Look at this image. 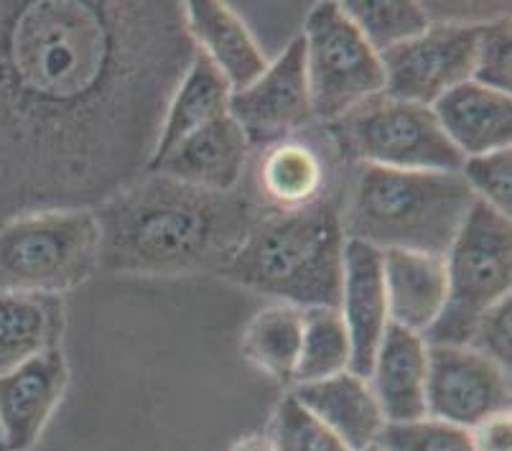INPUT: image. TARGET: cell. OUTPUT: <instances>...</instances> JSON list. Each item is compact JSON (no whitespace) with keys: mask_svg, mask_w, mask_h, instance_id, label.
I'll return each instance as SVG.
<instances>
[{"mask_svg":"<svg viewBox=\"0 0 512 451\" xmlns=\"http://www.w3.org/2000/svg\"><path fill=\"white\" fill-rule=\"evenodd\" d=\"M232 451H276V449H273V444L268 439H258V436H255V439H245L242 444H237Z\"/></svg>","mask_w":512,"mask_h":451,"instance_id":"32","label":"cell"},{"mask_svg":"<svg viewBox=\"0 0 512 451\" xmlns=\"http://www.w3.org/2000/svg\"><path fill=\"white\" fill-rule=\"evenodd\" d=\"M230 97L232 87L222 72L197 51L171 97L169 108H166L164 125H161V136H158L156 151H153L151 166L161 161L166 153L174 151L184 138H189L197 130L207 128L214 120L230 115Z\"/></svg>","mask_w":512,"mask_h":451,"instance_id":"20","label":"cell"},{"mask_svg":"<svg viewBox=\"0 0 512 451\" xmlns=\"http://www.w3.org/2000/svg\"><path fill=\"white\" fill-rule=\"evenodd\" d=\"M342 209L329 197L265 212L222 276L296 309H339L344 265Z\"/></svg>","mask_w":512,"mask_h":451,"instance_id":"3","label":"cell"},{"mask_svg":"<svg viewBox=\"0 0 512 451\" xmlns=\"http://www.w3.org/2000/svg\"><path fill=\"white\" fill-rule=\"evenodd\" d=\"M385 451H477L469 429L421 418L408 423H385L375 441Z\"/></svg>","mask_w":512,"mask_h":451,"instance_id":"26","label":"cell"},{"mask_svg":"<svg viewBox=\"0 0 512 451\" xmlns=\"http://www.w3.org/2000/svg\"><path fill=\"white\" fill-rule=\"evenodd\" d=\"M426 365V339L398 324H390L367 378L385 423L426 418Z\"/></svg>","mask_w":512,"mask_h":451,"instance_id":"15","label":"cell"},{"mask_svg":"<svg viewBox=\"0 0 512 451\" xmlns=\"http://www.w3.org/2000/svg\"><path fill=\"white\" fill-rule=\"evenodd\" d=\"M327 169L311 143L288 138L265 148L258 161V192L273 212L301 209L324 197Z\"/></svg>","mask_w":512,"mask_h":451,"instance_id":"22","label":"cell"},{"mask_svg":"<svg viewBox=\"0 0 512 451\" xmlns=\"http://www.w3.org/2000/svg\"><path fill=\"white\" fill-rule=\"evenodd\" d=\"M271 209L250 192L217 194L146 174L95 209L110 273H220Z\"/></svg>","mask_w":512,"mask_h":451,"instance_id":"2","label":"cell"},{"mask_svg":"<svg viewBox=\"0 0 512 451\" xmlns=\"http://www.w3.org/2000/svg\"><path fill=\"white\" fill-rule=\"evenodd\" d=\"M362 451H385V449H383V446L372 444V446H367V449H362Z\"/></svg>","mask_w":512,"mask_h":451,"instance_id":"34","label":"cell"},{"mask_svg":"<svg viewBox=\"0 0 512 451\" xmlns=\"http://www.w3.org/2000/svg\"><path fill=\"white\" fill-rule=\"evenodd\" d=\"M444 136L462 158L510 148L512 97L474 79L454 87L431 105Z\"/></svg>","mask_w":512,"mask_h":451,"instance_id":"16","label":"cell"},{"mask_svg":"<svg viewBox=\"0 0 512 451\" xmlns=\"http://www.w3.org/2000/svg\"><path fill=\"white\" fill-rule=\"evenodd\" d=\"M339 6L377 54L413 39L431 23L426 8L411 0H347Z\"/></svg>","mask_w":512,"mask_h":451,"instance_id":"25","label":"cell"},{"mask_svg":"<svg viewBox=\"0 0 512 451\" xmlns=\"http://www.w3.org/2000/svg\"><path fill=\"white\" fill-rule=\"evenodd\" d=\"M67 360L62 350H46L0 375V426L8 451H26L36 444L46 421L67 390Z\"/></svg>","mask_w":512,"mask_h":451,"instance_id":"13","label":"cell"},{"mask_svg":"<svg viewBox=\"0 0 512 451\" xmlns=\"http://www.w3.org/2000/svg\"><path fill=\"white\" fill-rule=\"evenodd\" d=\"M467 187L472 189L474 199L502 217L512 215V151L500 148L492 153L467 156L459 169Z\"/></svg>","mask_w":512,"mask_h":451,"instance_id":"28","label":"cell"},{"mask_svg":"<svg viewBox=\"0 0 512 451\" xmlns=\"http://www.w3.org/2000/svg\"><path fill=\"white\" fill-rule=\"evenodd\" d=\"M304 337V309L278 304L260 311L242 337V352L281 383H293Z\"/></svg>","mask_w":512,"mask_h":451,"instance_id":"23","label":"cell"},{"mask_svg":"<svg viewBox=\"0 0 512 451\" xmlns=\"http://www.w3.org/2000/svg\"><path fill=\"white\" fill-rule=\"evenodd\" d=\"M479 23L439 21L380 54L383 95L431 108L439 97L472 79Z\"/></svg>","mask_w":512,"mask_h":451,"instance_id":"9","label":"cell"},{"mask_svg":"<svg viewBox=\"0 0 512 451\" xmlns=\"http://www.w3.org/2000/svg\"><path fill=\"white\" fill-rule=\"evenodd\" d=\"M510 413V370L467 344H428L426 418L469 429Z\"/></svg>","mask_w":512,"mask_h":451,"instance_id":"10","label":"cell"},{"mask_svg":"<svg viewBox=\"0 0 512 451\" xmlns=\"http://www.w3.org/2000/svg\"><path fill=\"white\" fill-rule=\"evenodd\" d=\"M339 314L352 342V362L349 373L370 378L372 360L390 327L388 299L383 281V253L362 240L344 243L342 294H339Z\"/></svg>","mask_w":512,"mask_h":451,"instance_id":"12","label":"cell"},{"mask_svg":"<svg viewBox=\"0 0 512 451\" xmlns=\"http://www.w3.org/2000/svg\"><path fill=\"white\" fill-rule=\"evenodd\" d=\"M512 36L510 16H500L495 21L479 23L477 46H474L472 79L497 92L512 90Z\"/></svg>","mask_w":512,"mask_h":451,"instance_id":"29","label":"cell"},{"mask_svg":"<svg viewBox=\"0 0 512 451\" xmlns=\"http://www.w3.org/2000/svg\"><path fill=\"white\" fill-rule=\"evenodd\" d=\"M472 444L477 451H510L512 449V423L510 413L487 418L484 423L474 426Z\"/></svg>","mask_w":512,"mask_h":451,"instance_id":"31","label":"cell"},{"mask_svg":"<svg viewBox=\"0 0 512 451\" xmlns=\"http://www.w3.org/2000/svg\"><path fill=\"white\" fill-rule=\"evenodd\" d=\"M301 39L314 120L332 125L370 97L383 95L380 54L367 44L339 3H316Z\"/></svg>","mask_w":512,"mask_h":451,"instance_id":"8","label":"cell"},{"mask_svg":"<svg viewBox=\"0 0 512 451\" xmlns=\"http://www.w3.org/2000/svg\"><path fill=\"white\" fill-rule=\"evenodd\" d=\"M250 151L253 148L240 125L230 115H225L184 138L148 174L169 176L204 192L227 194L240 187L248 169Z\"/></svg>","mask_w":512,"mask_h":451,"instance_id":"14","label":"cell"},{"mask_svg":"<svg viewBox=\"0 0 512 451\" xmlns=\"http://www.w3.org/2000/svg\"><path fill=\"white\" fill-rule=\"evenodd\" d=\"M62 329V296L0 291V375L59 347Z\"/></svg>","mask_w":512,"mask_h":451,"instance_id":"21","label":"cell"},{"mask_svg":"<svg viewBox=\"0 0 512 451\" xmlns=\"http://www.w3.org/2000/svg\"><path fill=\"white\" fill-rule=\"evenodd\" d=\"M349 362L352 342L339 309H304V337L293 383H319L347 373Z\"/></svg>","mask_w":512,"mask_h":451,"instance_id":"24","label":"cell"},{"mask_svg":"<svg viewBox=\"0 0 512 451\" xmlns=\"http://www.w3.org/2000/svg\"><path fill=\"white\" fill-rule=\"evenodd\" d=\"M334 148L349 161L393 171H459L462 153L444 136L434 110L375 95L327 125Z\"/></svg>","mask_w":512,"mask_h":451,"instance_id":"7","label":"cell"},{"mask_svg":"<svg viewBox=\"0 0 512 451\" xmlns=\"http://www.w3.org/2000/svg\"><path fill=\"white\" fill-rule=\"evenodd\" d=\"M100 265V227L87 209H51L0 225V291L62 296Z\"/></svg>","mask_w":512,"mask_h":451,"instance_id":"5","label":"cell"},{"mask_svg":"<svg viewBox=\"0 0 512 451\" xmlns=\"http://www.w3.org/2000/svg\"><path fill=\"white\" fill-rule=\"evenodd\" d=\"M0 451H8V444H6V434H3V426H0Z\"/></svg>","mask_w":512,"mask_h":451,"instance_id":"33","label":"cell"},{"mask_svg":"<svg viewBox=\"0 0 512 451\" xmlns=\"http://www.w3.org/2000/svg\"><path fill=\"white\" fill-rule=\"evenodd\" d=\"M474 202L459 171L362 166L342 209V227L349 240L377 250H416L444 258Z\"/></svg>","mask_w":512,"mask_h":451,"instance_id":"4","label":"cell"},{"mask_svg":"<svg viewBox=\"0 0 512 451\" xmlns=\"http://www.w3.org/2000/svg\"><path fill=\"white\" fill-rule=\"evenodd\" d=\"M194 54L184 3L0 0V225L146 176Z\"/></svg>","mask_w":512,"mask_h":451,"instance_id":"1","label":"cell"},{"mask_svg":"<svg viewBox=\"0 0 512 451\" xmlns=\"http://www.w3.org/2000/svg\"><path fill=\"white\" fill-rule=\"evenodd\" d=\"M271 444L276 451H349L347 444L293 395L283 398L278 406Z\"/></svg>","mask_w":512,"mask_h":451,"instance_id":"27","label":"cell"},{"mask_svg":"<svg viewBox=\"0 0 512 451\" xmlns=\"http://www.w3.org/2000/svg\"><path fill=\"white\" fill-rule=\"evenodd\" d=\"M186 31L197 51L220 69L232 92L245 90L268 67L263 49L242 23V18L227 3L217 0H192L184 3Z\"/></svg>","mask_w":512,"mask_h":451,"instance_id":"17","label":"cell"},{"mask_svg":"<svg viewBox=\"0 0 512 451\" xmlns=\"http://www.w3.org/2000/svg\"><path fill=\"white\" fill-rule=\"evenodd\" d=\"M512 301L510 296L502 299L500 304H495L492 309L484 311L479 316L477 327H474L472 339H469L467 347L477 350L479 355L490 357L492 362H497L500 367L510 370V360H512Z\"/></svg>","mask_w":512,"mask_h":451,"instance_id":"30","label":"cell"},{"mask_svg":"<svg viewBox=\"0 0 512 451\" xmlns=\"http://www.w3.org/2000/svg\"><path fill=\"white\" fill-rule=\"evenodd\" d=\"M390 324L426 334L446 304V263L416 250H380Z\"/></svg>","mask_w":512,"mask_h":451,"instance_id":"18","label":"cell"},{"mask_svg":"<svg viewBox=\"0 0 512 451\" xmlns=\"http://www.w3.org/2000/svg\"><path fill=\"white\" fill-rule=\"evenodd\" d=\"M446 263V304L423 334L426 344H469L479 316L510 296L512 222L474 202L456 232Z\"/></svg>","mask_w":512,"mask_h":451,"instance_id":"6","label":"cell"},{"mask_svg":"<svg viewBox=\"0 0 512 451\" xmlns=\"http://www.w3.org/2000/svg\"><path fill=\"white\" fill-rule=\"evenodd\" d=\"M293 398L337 434L349 451H362L375 444L385 426L370 380L349 370L319 383L299 385Z\"/></svg>","mask_w":512,"mask_h":451,"instance_id":"19","label":"cell"},{"mask_svg":"<svg viewBox=\"0 0 512 451\" xmlns=\"http://www.w3.org/2000/svg\"><path fill=\"white\" fill-rule=\"evenodd\" d=\"M230 118L240 125L250 148L260 151L296 138V133L314 123L301 36H296L255 82L232 92Z\"/></svg>","mask_w":512,"mask_h":451,"instance_id":"11","label":"cell"}]
</instances>
